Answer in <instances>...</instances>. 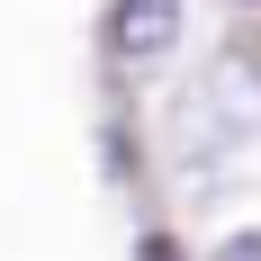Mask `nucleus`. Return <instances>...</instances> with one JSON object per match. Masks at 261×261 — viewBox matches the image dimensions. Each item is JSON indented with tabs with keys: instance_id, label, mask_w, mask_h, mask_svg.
Instances as JSON below:
<instances>
[{
	"instance_id": "obj_3",
	"label": "nucleus",
	"mask_w": 261,
	"mask_h": 261,
	"mask_svg": "<svg viewBox=\"0 0 261 261\" xmlns=\"http://www.w3.org/2000/svg\"><path fill=\"white\" fill-rule=\"evenodd\" d=\"M243 9H261V0H243Z\"/></svg>"
},
{
	"instance_id": "obj_2",
	"label": "nucleus",
	"mask_w": 261,
	"mask_h": 261,
	"mask_svg": "<svg viewBox=\"0 0 261 261\" xmlns=\"http://www.w3.org/2000/svg\"><path fill=\"white\" fill-rule=\"evenodd\" d=\"M135 261H180V252H171L162 234H144V243H135Z\"/></svg>"
},
{
	"instance_id": "obj_1",
	"label": "nucleus",
	"mask_w": 261,
	"mask_h": 261,
	"mask_svg": "<svg viewBox=\"0 0 261 261\" xmlns=\"http://www.w3.org/2000/svg\"><path fill=\"white\" fill-rule=\"evenodd\" d=\"M180 9L189 0H108V63H126V72L162 63L180 45Z\"/></svg>"
}]
</instances>
